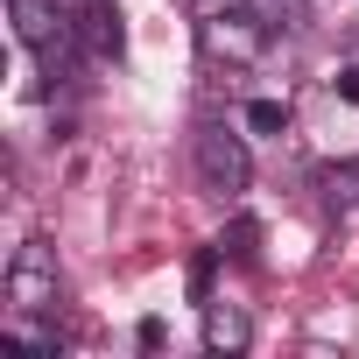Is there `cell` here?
<instances>
[{"label":"cell","mask_w":359,"mask_h":359,"mask_svg":"<svg viewBox=\"0 0 359 359\" xmlns=\"http://www.w3.org/2000/svg\"><path fill=\"white\" fill-rule=\"evenodd\" d=\"M191 162H198V184L212 191V198H247V184H254V155H247V134L240 127H226V120H198V134H191Z\"/></svg>","instance_id":"6da1fadb"},{"label":"cell","mask_w":359,"mask_h":359,"mask_svg":"<svg viewBox=\"0 0 359 359\" xmlns=\"http://www.w3.org/2000/svg\"><path fill=\"white\" fill-rule=\"evenodd\" d=\"M0 296H8V310H57L64 296V275H57V247L43 233H29L8 261V275H0Z\"/></svg>","instance_id":"7a4b0ae2"},{"label":"cell","mask_w":359,"mask_h":359,"mask_svg":"<svg viewBox=\"0 0 359 359\" xmlns=\"http://www.w3.org/2000/svg\"><path fill=\"white\" fill-rule=\"evenodd\" d=\"M268 43H275V36H268L247 8H233V15H205V22H198V57H205V64H226V71L261 64Z\"/></svg>","instance_id":"3957f363"},{"label":"cell","mask_w":359,"mask_h":359,"mask_svg":"<svg viewBox=\"0 0 359 359\" xmlns=\"http://www.w3.org/2000/svg\"><path fill=\"white\" fill-rule=\"evenodd\" d=\"M78 36H85V57L92 64H120L127 57V15H120V0H85V8H78Z\"/></svg>","instance_id":"277c9868"},{"label":"cell","mask_w":359,"mask_h":359,"mask_svg":"<svg viewBox=\"0 0 359 359\" xmlns=\"http://www.w3.org/2000/svg\"><path fill=\"white\" fill-rule=\"evenodd\" d=\"M254 345V317H247V303H205V352H219V359H240Z\"/></svg>","instance_id":"5b68a950"},{"label":"cell","mask_w":359,"mask_h":359,"mask_svg":"<svg viewBox=\"0 0 359 359\" xmlns=\"http://www.w3.org/2000/svg\"><path fill=\"white\" fill-rule=\"evenodd\" d=\"M317 198H324V212L345 226V219H359V162H324L317 169Z\"/></svg>","instance_id":"8992f818"},{"label":"cell","mask_w":359,"mask_h":359,"mask_svg":"<svg viewBox=\"0 0 359 359\" xmlns=\"http://www.w3.org/2000/svg\"><path fill=\"white\" fill-rule=\"evenodd\" d=\"M8 338L15 345H36V352H64V324L50 310H8Z\"/></svg>","instance_id":"52a82bcc"},{"label":"cell","mask_w":359,"mask_h":359,"mask_svg":"<svg viewBox=\"0 0 359 359\" xmlns=\"http://www.w3.org/2000/svg\"><path fill=\"white\" fill-rule=\"evenodd\" d=\"M247 15H254L268 36H303V29H310V0H247Z\"/></svg>","instance_id":"ba28073f"},{"label":"cell","mask_w":359,"mask_h":359,"mask_svg":"<svg viewBox=\"0 0 359 359\" xmlns=\"http://www.w3.org/2000/svg\"><path fill=\"white\" fill-rule=\"evenodd\" d=\"M247 134H289V99H275V92L247 99Z\"/></svg>","instance_id":"9c48e42d"},{"label":"cell","mask_w":359,"mask_h":359,"mask_svg":"<svg viewBox=\"0 0 359 359\" xmlns=\"http://www.w3.org/2000/svg\"><path fill=\"white\" fill-rule=\"evenodd\" d=\"M219 261H226V247H219V240L191 254V303H212V289H219Z\"/></svg>","instance_id":"30bf717a"},{"label":"cell","mask_w":359,"mask_h":359,"mask_svg":"<svg viewBox=\"0 0 359 359\" xmlns=\"http://www.w3.org/2000/svg\"><path fill=\"white\" fill-rule=\"evenodd\" d=\"M219 247H226V261H261V219H247V212H240V219L226 226V240H219Z\"/></svg>","instance_id":"8fae6325"},{"label":"cell","mask_w":359,"mask_h":359,"mask_svg":"<svg viewBox=\"0 0 359 359\" xmlns=\"http://www.w3.org/2000/svg\"><path fill=\"white\" fill-rule=\"evenodd\" d=\"M134 345H141V352H162V345H169V324H162V317H141V324H134Z\"/></svg>","instance_id":"7c38bea8"},{"label":"cell","mask_w":359,"mask_h":359,"mask_svg":"<svg viewBox=\"0 0 359 359\" xmlns=\"http://www.w3.org/2000/svg\"><path fill=\"white\" fill-rule=\"evenodd\" d=\"M331 92H338L345 106H359V64H352V57L338 64V78H331Z\"/></svg>","instance_id":"4fadbf2b"},{"label":"cell","mask_w":359,"mask_h":359,"mask_svg":"<svg viewBox=\"0 0 359 359\" xmlns=\"http://www.w3.org/2000/svg\"><path fill=\"white\" fill-rule=\"evenodd\" d=\"M184 8L205 22V15H233V8H247V0H184Z\"/></svg>","instance_id":"5bb4252c"},{"label":"cell","mask_w":359,"mask_h":359,"mask_svg":"<svg viewBox=\"0 0 359 359\" xmlns=\"http://www.w3.org/2000/svg\"><path fill=\"white\" fill-rule=\"evenodd\" d=\"M345 57H352V64H359V29H352V36H345Z\"/></svg>","instance_id":"9a60e30c"}]
</instances>
